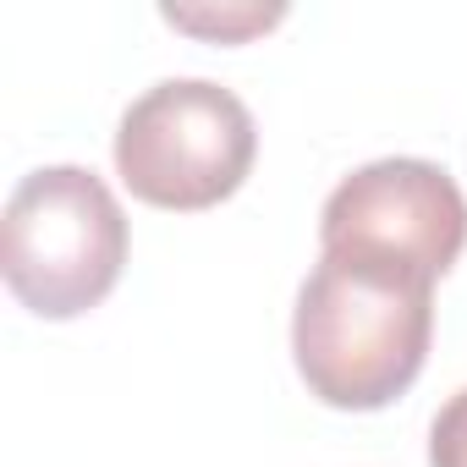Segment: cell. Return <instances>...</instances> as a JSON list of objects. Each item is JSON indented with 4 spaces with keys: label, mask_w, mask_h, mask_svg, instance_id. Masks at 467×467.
I'll return each instance as SVG.
<instances>
[{
    "label": "cell",
    "mask_w": 467,
    "mask_h": 467,
    "mask_svg": "<svg viewBox=\"0 0 467 467\" xmlns=\"http://www.w3.org/2000/svg\"><path fill=\"white\" fill-rule=\"evenodd\" d=\"M429 336L434 286L330 254H319L292 314L297 374L325 407L341 412H374L396 401L423 374Z\"/></svg>",
    "instance_id": "1"
},
{
    "label": "cell",
    "mask_w": 467,
    "mask_h": 467,
    "mask_svg": "<svg viewBox=\"0 0 467 467\" xmlns=\"http://www.w3.org/2000/svg\"><path fill=\"white\" fill-rule=\"evenodd\" d=\"M127 265V214L88 165L28 171L0 220V275L39 319H78L110 297Z\"/></svg>",
    "instance_id": "2"
},
{
    "label": "cell",
    "mask_w": 467,
    "mask_h": 467,
    "mask_svg": "<svg viewBox=\"0 0 467 467\" xmlns=\"http://www.w3.org/2000/svg\"><path fill=\"white\" fill-rule=\"evenodd\" d=\"M254 110L209 78L143 88L116 127V171L154 209H209L231 198L254 171Z\"/></svg>",
    "instance_id": "3"
},
{
    "label": "cell",
    "mask_w": 467,
    "mask_h": 467,
    "mask_svg": "<svg viewBox=\"0 0 467 467\" xmlns=\"http://www.w3.org/2000/svg\"><path fill=\"white\" fill-rule=\"evenodd\" d=\"M467 248V198L434 160L390 154L336 182L319 214V254L434 286Z\"/></svg>",
    "instance_id": "4"
},
{
    "label": "cell",
    "mask_w": 467,
    "mask_h": 467,
    "mask_svg": "<svg viewBox=\"0 0 467 467\" xmlns=\"http://www.w3.org/2000/svg\"><path fill=\"white\" fill-rule=\"evenodd\" d=\"M281 17H286V6H220V12L165 6V23L192 28V34H209V39H243V34H259V28H270Z\"/></svg>",
    "instance_id": "5"
},
{
    "label": "cell",
    "mask_w": 467,
    "mask_h": 467,
    "mask_svg": "<svg viewBox=\"0 0 467 467\" xmlns=\"http://www.w3.org/2000/svg\"><path fill=\"white\" fill-rule=\"evenodd\" d=\"M429 467H467V385L429 423Z\"/></svg>",
    "instance_id": "6"
}]
</instances>
